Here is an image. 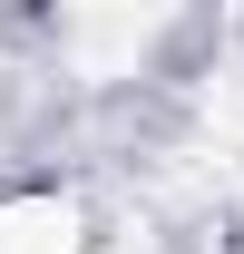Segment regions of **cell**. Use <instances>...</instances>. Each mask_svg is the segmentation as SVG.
<instances>
[{
  "label": "cell",
  "mask_w": 244,
  "mask_h": 254,
  "mask_svg": "<svg viewBox=\"0 0 244 254\" xmlns=\"http://www.w3.org/2000/svg\"><path fill=\"white\" fill-rule=\"evenodd\" d=\"M0 254H88V205L59 186L0 195Z\"/></svg>",
  "instance_id": "cell-1"
},
{
  "label": "cell",
  "mask_w": 244,
  "mask_h": 254,
  "mask_svg": "<svg viewBox=\"0 0 244 254\" xmlns=\"http://www.w3.org/2000/svg\"><path fill=\"white\" fill-rule=\"evenodd\" d=\"M0 108H10V68H0Z\"/></svg>",
  "instance_id": "cell-2"
}]
</instances>
